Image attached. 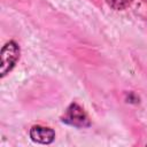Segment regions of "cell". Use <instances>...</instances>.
<instances>
[{
  "mask_svg": "<svg viewBox=\"0 0 147 147\" xmlns=\"http://www.w3.org/2000/svg\"><path fill=\"white\" fill-rule=\"evenodd\" d=\"M1 65L0 74L1 77H5L16 64L20 59V47L15 41H8L1 49Z\"/></svg>",
  "mask_w": 147,
  "mask_h": 147,
  "instance_id": "6da1fadb",
  "label": "cell"
},
{
  "mask_svg": "<svg viewBox=\"0 0 147 147\" xmlns=\"http://www.w3.org/2000/svg\"><path fill=\"white\" fill-rule=\"evenodd\" d=\"M62 121L69 125L76 127H86L90 126V119L84 111V109L77 103H71L64 113Z\"/></svg>",
  "mask_w": 147,
  "mask_h": 147,
  "instance_id": "7a4b0ae2",
  "label": "cell"
},
{
  "mask_svg": "<svg viewBox=\"0 0 147 147\" xmlns=\"http://www.w3.org/2000/svg\"><path fill=\"white\" fill-rule=\"evenodd\" d=\"M30 138L34 142L47 145V144L53 142L55 138V132L49 127L36 125V126H32L30 130Z\"/></svg>",
  "mask_w": 147,
  "mask_h": 147,
  "instance_id": "3957f363",
  "label": "cell"
},
{
  "mask_svg": "<svg viewBox=\"0 0 147 147\" xmlns=\"http://www.w3.org/2000/svg\"><path fill=\"white\" fill-rule=\"evenodd\" d=\"M106 2L110 8L115 10H123L131 5L132 0H106Z\"/></svg>",
  "mask_w": 147,
  "mask_h": 147,
  "instance_id": "277c9868",
  "label": "cell"
},
{
  "mask_svg": "<svg viewBox=\"0 0 147 147\" xmlns=\"http://www.w3.org/2000/svg\"><path fill=\"white\" fill-rule=\"evenodd\" d=\"M144 1H145V2H147V0H144Z\"/></svg>",
  "mask_w": 147,
  "mask_h": 147,
  "instance_id": "5b68a950",
  "label": "cell"
}]
</instances>
